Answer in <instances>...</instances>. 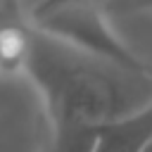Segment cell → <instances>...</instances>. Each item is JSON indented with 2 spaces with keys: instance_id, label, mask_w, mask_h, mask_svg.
I'll list each match as a JSON object with an SVG mask.
<instances>
[{
  "instance_id": "cell-1",
  "label": "cell",
  "mask_w": 152,
  "mask_h": 152,
  "mask_svg": "<svg viewBox=\"0 0 152 152\" xmlns=\"http://www.w3.org/2000/svg\"><path fill=\"white\" fill-rule=\"evenodd\" d=\"M24 76L36 86L50 126H102L152 102V74L97 59L38 31Z\"/></svg>"
},
{
  "instance_id": "cell-2",
  "label": "cell",
  "mask_w": 152,
  "mask_h": 152,
  "mask_svg": "<svg viewBox=\"0 0 152 152\" xmlns=\"http://www.w3.org/2000/svg\"><path fill=\"white\" fill-rule=\"evenodd\" d=\"M26 19L33 31L62 45L131 71L152 74V66L114 31L104 5H95L93 0H40Z\"/></svg>"
},
{
  "instance_id": "cell-3",
  "label": "cell",
  "mask_w": 152,
  "mask_h": 152,
  "mask_svg": "<svg viewBox=\"0 0 152 152\" xmlns=\"http://www.w3.org/2000/svg\"><path fill=\"white\" fill-rule=\"evenodd\" d=\"M152 147V102L97 126L95 152H147Z\"/></svg>"
},
{
  "instance_id": "cell-4",
  "label": "cell",
  "mask_w": 152,
  "mask_h": 152,
  "mask_svg": "<svg viewBox=\"0 0 152 152\" xmlns=\"http://www.w3.org/2000/svg\"><path fill=\"white\" fill-rule=\"evenodd\" d=\"M33 45V28L24 17L0 21V76L24 74Z\"/></svg>"
},
{
  "instance_id": "cell-5",
  "label": "cell",
  "mask_w": 152,
  "mask_h": 152,
  "mask_svg": "<svg viewBox=\"0 0 152 152\" xmlns=\"http://www.w3.org/2000/svg\"><path fill=\"white\" fill-rule=\"evenodd\" d=\"M109 17H131V14H152V0H104Z\"/></svg>"
},
{
  "instance_id": "cell-6",
  "label": "cell",
  "mask_w": 152,
  "mask_h": 152,
  "mask_svg": "<svg viewBox=\"0 0 152 152\" xmlns=\"http://www.w3.org/2000/svg\"><path fill=\"white\" fill-rule=\"evenodd\" d=\"M19 14V0H0V21L17 19Z\"/></svg>"
}]
</instances>
